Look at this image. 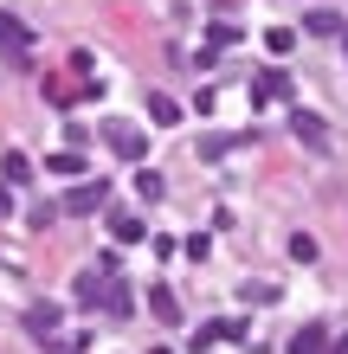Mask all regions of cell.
<instances>
[{
	"label": "cell",
	"instance_id": "8992f818",
	"mask_svg": "<svg viewBox=\"0 0 348 354\" xmlns=\"http://www.w3.org/2000/svg\"><path fill=\"white\" fill-rule=\"evenodd\" d=\"M58 316H65L58 303H33L19 322H26V335H33V342H52V335H58Z\"/></svg>",
	"mask_w": 348,
	"mask_h": 354
},
{
	"label": "cell",
	"instance_id": "3957f363",
	"mask_svg": "<svg viewBox=\"0 0 348 354\" xmlns=\"http://www.w3.org/2000/svg\"><path fill=\"white\" fill-rule=\"evenodd\" d=\"M110 200V180H77L65 200H58V213H97V206Z\"/></svg>",
	"mask_w": 348,
	"mask_h": 354
},
{
	"label": "cell",
	"instance_id": "44dd1931",
	"mask_svg": "<svg viewBox=\"0 0 348 354\" xmlns=\"http://www.w3.org/2000/svg\"><path fill=\"white\" fill-rule=\"evenodd\" d=\"M207 252H213V239H207V232H194V239H187V258H194V264H207Z\"/></svg>",
	"mask_w": 348,
	"mask_h": 354
},
{
	"label": "cell",
	"instance_id": "7c38bea8",
	"mask_svg": "<svg viewBox=\"0 0 348 354\" xmlns=\"http://www.w3.org/2000/svg\"><path fill=\"white\" fill-rule=\"evenodd\" d=\"M291 129H297V142H310V149H329V129H322L310 110H297V116H291Z\"/></svg>",
	"mask_w": 348,
	"mask_h": 354
},
{
	"label": "cell",
	"instance_id": "8fae6325",
	"mask_svg": "<svg viewBox=\"0 0 348 354\" xmlns=\"http://www.w3.org/2000/svg\"><path fill=\"white\" fill-rule=\"evenodd\" d=\"M284 91H291V77H284V71H258L252 77V103H277Z\"/></svg>",
	"mask_w": 348,
	"mask_h": 354
},
{
	"label": "cell",
	"instance_id": "e0dca14e",
	"mask_svg": "<svg viewBox=\"0 0 348 354\" xmlns=\"http://www.w3.org/2000/svg\"><path fill=\"white\" fill-rule=\"evenodd\" d=\"M33 180V161L26 155H7V187H26Z\"/></svg>",
	"mask_w": 348,
	"mask_h": 354
},
{
	"label": "cell",
	"instance_id": "7a4b0ae2",
	"mask_svg": "<svg viewBox=\"0 0 348 354\" xmlns=\"http://www.w3.org/2000/svg\"><path fill=\"white\" fill-rule=\"evenodd\" d=\"M239 149H252V129H213V136H200V161H226Z\"/></svg>",
	"mask_w": 348,
	"mask_h": 354
},
{
	"label": "cell",
	"instance_id": "5bb4252c",
	"mask_svg": "<svg viewBox=\"0 0 348 354\" xmlns=\"http://www.w3.org/2000/svg\"><path fill=\"white\" fill-rule=\"evenodd\" d=\"M46 168L65 174V180H77V174H84V155H77V149H58V155H46Z\"/></svg>",
	"mask_w": 348,
	"mask_h": 354
},
{
	"label": "cell",
	"instance_id": "5b68a950",
	"mask_svg": "<svg viewBox=\"0 0 348 354\" xmlns=\"http://www.w3.org/2000/svg\"><path fill=\"white\" fill-rule=\"evenodd\" d=\"M104 277H110L104 264H91V270H77V283H71V297H77V309H104Z\"/></svg>",
	"mask_w": 348,
	"mask_h": 354
},
{
	"label": "cell",
	"instance_id": "30bf717a",
	"mask_svg": "<svg viewBox=\"0 0 348 354\" xmlns=\"http://www.w3.org/2000/svg\"><path fill=\"white\" fill-rule=\"evenodd\" d=\"M149 122H155V129H174V122H181V103L168 91H149Z\"/></svg>",
	"mask_w": 348,
	"mask_h": 354
},
{
	"label": "cell",
	"instance_id": "9c48e42d",
	"mask_svg": "<svg viewBox=\"0 0 348 354\" xmlns=\"http://www.w3.org/2000/svg\"><path fill=\"white\" fill-rule=\"evenodd\" d=\"M149 316H155V322H181V297H174L168 283H155V290H149Z\"/></svg>",
	"mask_w": 348,
	"mask_h": 354
},
{
	"label": "cell",
	"instance_id": "ba28073f",
	"mask_svg": "<svg viewBox=\"0 0 348 354\" xmlns=\"http://www.w3.org/2000/svg\"><path fill=\"white\" fill-rule=\"evenodd\" d=\"M291 354H329V328H322V322H303L297 335H291Z\"/></svg>",
	"mask_w": 348,
	"mask_h": 354
},
{
	"label": "cell",
	"instance_id": "d6986e66",
	"mask_svg": "<svg viewBox=\"0 0 348 354\" xmlns=\"http://www.w3.org/2000/svg\"><path fill=\"white\" fill-rule=\"evenodd\" d=\"M136 194H142V200H161V174L142 168V174H136Z\"/></svg>",
	"mask_w": 348,
	"mask_h": 354
},
{
	"label": "cell",
	"instance_id": "ac0fdd59",
	"mask_svg": "<svg viewBox=\"0 0 348 354\" xmlns=\"http://www.w3.org/2000/svg\"><path fill=\"white\" fill-rule=\"evenodd\" d=\"M264 46H271V52H291L297 32H291V26H271V32H264Z\"/></svg>",
	"mask_w": 348,
	"mask_h": 354
},
{
	"label": "cell",
	"instance_id": "ffe728a7",
	"mask_svg": "<svg viewBox=\"0 0 348 354\" xmlns=\"http://www.w3.org/2000/svg\"><path fill=\"white\" fill-rule=\"evenodd\" d=\"M291 258H297V264H310V258H316V239H310V232H297V239H291Z\"/></svg>",
	"mask_w": 348,
	"mask_h": 354
},
{
	"label": "cell",
	"instance_id": "6da1fadb",
	"mask_svg": "<svg viewBox=\"0 0 348 354\" xmlns=\"http://www.w3.org/2000/svg\"><path fill=\"white\" fill-rule=\"evenodd\" d=\"M104 142L122 161H149V136H142L136 122H122V116H104Z\"/></svg>",
	"mask_w": 348,
	"mask_h": 354
},
{
	"label": "cell",
	"instance_id": "2e32d148",
	"mask_svg": "<svg viewBox=\"0 0 348 354\" xmlns=\"http://www.w3.org/2000/svg\"><path fill=\"white\" fill-rule=\"evenodd\" d=\"M310 32L316 39H342V19L336 13H310Z\"/></svg>",
	"mask_w": 348,
	"mask_h": 354
},
{
	"label": "cell",
	"instance_id": "603a6c76",
	"mask_svg": "<svg viewBox=\"0 0 348 354\" xmlns=\"http://www.w3.org/2000/svg\"><path fill=\"white\" fill-rule=\"evenodd\" d=\"M149 354H168V348H149Z\"/></svg>",
	"mask_w": 348,
	"mask_h": 354
},
{
	"label": "cell",
	"instance_id": "4fadbf2b",
	"mask_svg": "<svg viewBox=\"0 0 348 354\" xmlns=\"http://www.w3.org/2000/svg\"><path fill=\"white\" fill-rule=\"evenodd\" d=\"M110 239L116 245H136V239H149V225H142L136 213H110Z\"/></svg>",
	"mask_w": 348,
	"mask_h": 354
},
{
	"label": "cell",
	"instance_id": "52a82bcc",
	"mask_svg": "<svg viewBox=\"0 0 348 354\" xmlns=\"http://www.w3.org/2000/svg\"><path fill=\"white\" fill-rule=\"evenodd\" d=\"M239 335H245V316H219V322H207V328L194 335V348H213V342H239Z\"/></svg>",
	"mask_w": 348,
	"mask_h": 354
},
{
	"label": "cell",
	"instance_id": "7402d4cb",
	"mask_svg": "<svg viewBox=\"0 0 348 354\" xmlns=\"http://www.w3.org/2000/svg\"><path fill=\"white\" fill-rule=\"evenodd\" d=\"M342 58H348V32H342Z\"/></svg>",
	"mask_w": 348,
	"mask_h": 354
},
{
	"label": "cell",
	"instance_id": "277c9868",
	"mask_svg": "<svg viewBox=\"0 0 348 354\" xmlns=\"http://www.w3.org/2000/svg\"><path fill=\"white\" fill-rule=\"evenodd\" d=\"M0 46H7L19 65H26V52H33V26H26V19H13L7 7H0Z\"/></svg>",
	"mask_w": 348,
	"mask_h": 354
},
{
	"label": "cell",
	"instance_id": "9a60e30c",
	"mask_svg": "<svg viewBox=\"0 0 348 354\" xmlns=\"http://www.w3.org/2000/svg\"><path fill=\"white\" fill-rule=\"evenodd\" d=\"M232 39H239L232 19H213V26H207V46H213V52H219V46H232Z\"/></svg>",
	"mask_w": 348,
	"mask_h": 354
}]
</instances>
